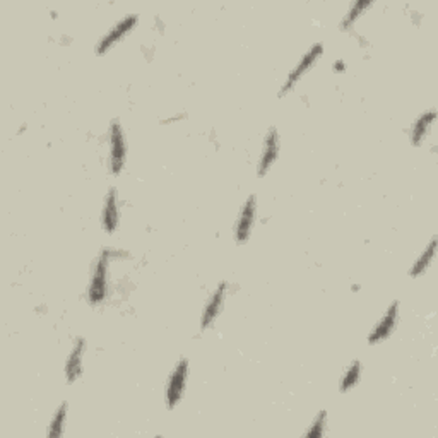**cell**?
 <instances>
[{
	"mask_svg": "<svg viewBox=\"0 0 438 438\" xmlns=\"http://www.w3.org/2000/svg\"><path fill=\"white\" fill-rule=\"evenodd\" d=\"M108 264H110V252L103 250L96 260L93 276H91L88 289V300L91 305H99L105 302L108 294Z\"/></svg>",
	"mask_w": 438,
	"mask_h": 438,
	"instance_id": "cell-1",
	"label": "cell"
},
{
	"mask_svg": "<svg viewBox=\"0 0 438 438\" xmlns=\"http://www.w3.org/2000/svg\"><path fill=\"white\" fill-rule=\"evenodd\" d=\"M322 54H324L322 43H315V45L310 46V50L307 51L305 55H303L300 62L294 65L293 71L289 72L288 77H286L283 88H281V91H279V96L281 98L286 96V94H288L289 91H293L294 86H297L298 82L302 81V77L305 76V74L309 72L312 67H314V65L317 64V60L322 57Z\"/></svg>",
	"mask_w": 438,
	"mask_h": 438,
	"instance_id": "cell-2",
	"label": "cell"
},
{
	"mask_svg": "<svg viewBox=\"0 0 438 438\" xmlns=\"http://www.w3.org/2000/svg\"><path fill=\"white\" fill-rule=\"evenodd\" d=\"M187 379H189V362L187 358H181L175 365V368H173L170 379H168L166 402L170 409L179 406L181 397H184L185 387H187Z\"/></svg>",
	"mask_w": 438,
	"mask_h": 438,
	"instance_id": "cell-3",
	"label": "cell"
},
{
	"mask_svg": "<svg viewBox=\"0 0 438 438\" xmlns=\"http://www.w3.org/2000/svg\"><path fill=\"white\" fill-rule=\"evenodd\" d=\"M125 161H127V142H125L124 129L120 124H114L110 129V170L114 175H120L124 171Z\"/></svg>",
	"mask_w": 438,
	"mask_h": 438,
	"instance_id": "cell-4",
	"label": "cell"
},
{
	"mask_svg": "<svg viewBox=\"0 0 438 438\" xmlns=\"http://www.w3.org/2000/svg\"><path fill=\"white\" fill-rule=\"evenodd\" d=\"M255 216H257V197L250 195L247 199L244 207H242L240 214H238L237 227H235V238L238 244H247L250 238L252 228H254Z\"/></svg>",
	"mask_w": 438,
	"mask_h": 438,
	"instance_id": "cell-5",
	"label": "cell"
},
{
	"mask_svg": "<svg viewBox=\"0 0 438 438\" xmlns=\"http://www.w3.org/2000/svg\"><path fill=\"white\" fill-rule=\"evenodd\" d=\"M399 322V302H394L368 336V344H379L392 336Z\"/></svg>",
	"mask_w": 438,
	"mask_h": 438,
	"instance_id": "cell-6",
	"label": "cell"
},
{
	"mask_svg": "<svg viewBox=\"0 0 438 438\" xmlns=\"http://www.w3.org/2000/svg\"><path fill=\"white\" fill-rule=\"evenodd\" d=\"M137 21H139L137 16H127V17H124L122 21H119V23H116L114 28H111L110 31H108L105 36L99 40L98 46H96L98 54L103 55V54H106L108 50L114 49L116 43L122 40V38L127 36V34L132 31L134 28H136Z\"/></svg>",
	"mask_w": 438,
	"mask_h": 438,
	"instance_id": "cell-7",
	"label": "cell"
},
{
	"mask_svg": "<svg viewBox=\"0 0 438 438\" xmlns=\"http://www.w3.org/2000/svg\"><path fill=\"white\" fill-rule=\"evenodd\" d=\"M279 158V134H277L276 127L269 129L266 141H264L262 153H260L259 164H257V173L260 176L267 175V171L271 170L272 164L277 161Z\"/></svg>",
	"mask_w": 438,
	"mask_h": 438,
	"instance_id": "cell-8",
	"label": "cell"
},
{
	"mask_svg": "<svg viewBox=\"0 0 438 438\" xmlns=\"http://www.w3.org/2000/svg\"><path fill=\"white\" fill-rule=\"evenodd\" d=\"M227 289H228L227 283H221L218 288L212 292L209 300H207L206 307H204V310H202V317H201V329H202V331H206L207 327H211V325L214 324V320L218 319V315L221 314V309H223V305H224Z\"/></svg>",
	"mask_w": 438,
	"mask_h": 438,
	"instance_id": "cell-9",
	"label": "cell"
},
{
	"mask_svg": "<svg viewBox=\"0 0 438 438\" xmlns=\"http://www.w3.org/2000/svg\"><path fill=\"white\" fill-rule=\"evenodd\" d=\"M84 351L86 339L79 337L71 353H69L67 362H65V379H67L69 384H74L82 375V357H84Z\"/></svg>",
	"mask_w": 438,
	"mask_h": 438,
	"instance_id": "cell-10",
	"label": "cell"
},
{
	"mask_svg": "<svg viewBox=\"0 0 438 438\" xmlns=\"http://www.w3.org/2000/svg\"><path fill=\"white\" fill-rule=\"evenodd\" d=\"M120 212H119V199H116V190L110 189L106 194L105 204L101 211V224L106 233H114L119 227Z\"/></svg>",
	"mask_w": 438,
	"mask_h": 438,
	"instance_id": "cell-11",
	"label": "cell"
},
{
	"mask_svg": "<svg viewBox=\"0 0 438 438\" xmlns=\"http://www.w3.org/2000/svg\"><path fill=\"white\" fill-rule=\"evenodd\" d=\"M437 119V111L430 110V111H424L418 116V120H416L413 129H411V142H413V146H422L424 142V139H427L428 132H430L433 122H435Z\"/></svg>",
	"mask_w": 438,
	"mask_h": 438,
	"instance_id": "cell-12",
	"label": "cell"
},
{
	"mask_svg": "<svg viewBox=\"0 0 438 438\" xmlns=\"http://www.w3.org/2000/svg\"><path fill=\"white\" fill-rule=\"evenodd\" d=\"M435 254H437V238L433 237L430 244L424 247V250L422 252V255H419V257L416 259L414 266L409 269V276L411 277L423 276L424 272L428 271V267L432 266L433 259H435Z\"/></svg>",
	"mask_w": 438,
	"mask_h": 438,
	"instance_id": "cell-13",
	"label": "cell"
},
{
	"mask_svg": "<svg viewBox=\"0 0 438 438\" xmlns=\"http://www.w3.org/2000/svg\"><path fill=\"white\" fill-rule=\"evenodd\" d=\"M372 6H374V2H370V0H359V2H354L353 6L349 7L348 14H346L344 19H342L341 29H349L351 26H353L359 19V17H362L363 12H365L367 9H370Z\"/></svg>",
	"mask_w": 438,
	"mask_h": 438,
	"instance_id": "cell-14",
	"label": "cell"
},
{
	"mask_svg": "<svg viewBox=\"0 0 438 438\" xmlns=\"http://www.w3.org/2000/svg\"><path fill=\"white\" fill-rule=\"evenodd\" d=\"M359 377H362V363L353 362L341 379V385H339L341 392H348V390L357 387Z\"/></svg>",
	"mask_w": 438,
	"mask_h": 438,
	"instance_id": "cell-15",
	"label": "cell"
},
{
	"mask_svg": "<svg viewBox=\"0 0 438 438\" xmlns=\"http://www.w3.org/2000/svg\"><path fill=\"white\" fill-rule=\"evenodd\" d=\"M65 418H67V402H62V404L59 406V409L55 411L54 418H51V422H50V427H49V437L50 438L62 435Z\"/></svg>",
	"mask_w": 438,
	"mask_h": 438,
	"instance_id": "cell-16",
	"label": "cell"
},
{
	"mask_svg": "<svg viewBox=\"0 0 438 438\" xmlns=\"http://www.w3.org/2000/svg\"><path fill=\"white\" fill-rule=\"evenodd\" d=\"M325 427H327V413H325V411H320V413L315 416L314 423L310 424L309 432H307V437L309 438L322 437L325 433Z\"/></svg>",
	"mask_w": 438,
	"mask_h": 438,
	"instance_id": "cell-17",
	"label": "cell"
},
{
	"mask_svg": "<svg viewBox=\"0 0 438 438\" xmlns=\"http://www.w3.org/2000/svg\"><path fill=\"white\" fill-rule=\"evenodd\" d=\"M334 69H336V72H344L346 71V64L342 62V60H337V62L334 64Z\"/></svg>",
	"mask_w": 438,
	"mask_h": 438,
	"instance_id": "cell-18",
	"label": "cell"
}]
</instances>
